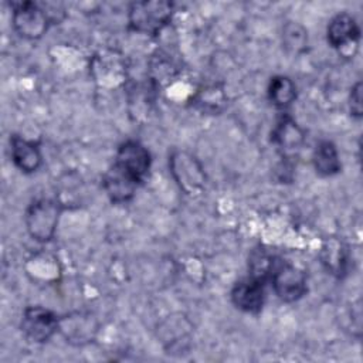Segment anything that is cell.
Wrapping results in <instances>:
<instances>
[{
	"label": "cell",
	"instance_id": "obj_7",
	"mask_svg": "<svg viewBox=\"0 0 363 363\" xmlns=\"http://www.w3.org/2000/svg\"><path fill=\"white\" fill-rule=\"evenodd\" d=\"M328 44L343 57H353L359 48L360 27L349 13L333 16L326 27Z\"/></svg>",
	"mask_w": 363,
	"mask_h": 363
},
{
	"label": "cell",
	"instance_id": "obj_17",
	"mask_svg": "<svg viewBox=\"0 0 363 363\" xmlns=\"http://www.w3.org/2000/svg\"><path fill=\"white\" fill-rule=\"evenodd\" d=\"M282 47L288 54L299 55L308 48V31L298 21H286L282 26Z\"/></svg>",
	"mask_w": 363,
	"mask_h": 363
},
{
	"label": "cell",
	"instance_id": "obj_2",
	"mask_svg": "<svg viewBox=\"0 0 363 363\" xmlns=\"http://www.w3.org/2000/svg\"><path fill=\"white\" fill-rule=\"evenodd\" d=\"M173 3L164 0L135 1L128 10V24L132 31L145 35H157L170 23Z\"/></svg>",
	"mask_w": 363,
	"mask_h": 363
},
{
	"label": "cell",
	"instance_id": "obj_12",
	"mask_svg": "<svg viewBox=\"0 0 363 363\" xmlns=\"http://www.w3.org/2000/svg\"><path fill=\"white\" fill-rule=\"evenodd\" d=\"M113 162L130 172L140 182H143L149 174L152 166V156L149 149L140 142L128 139L118 146Z\"/></svg>",
	"mask_w": 363,
	"mask_h": 363
},
{
	"label": "cell",
	"instance_id": "obj_6",
	"mask_svg": "<svg viewBox=\"0 0 363 363\" xmlns=\"http://www.w3.org/2000/svg\"><path fill=\"white\" fill-rule=\"evenodd\" d=\"M60 318L48 308L40 305L27 306L21 315V333L33 343H47L60 332Z\"/></svg>",
	"mask_w": 363,
	"mask_h": 363
},
{
	"label": "cell",
	"instance_id": "obj_10",
	"mask_svg": "<svg viewBox=\"0 0 363 363\" xmlns=\"http://www.w3.org/2000/svg\"><path fill=\"white\" fill-rule=\"evenodd\" d=\"M98 320L86 312H72L60 318V333L74 346L92 342L98 333Z\"/></svg>",
	"mask_w": 363,
	"mask_h": 363
},
{
	"label": "cell",
	"instance_id": "obj_15",
	"mask_svg": "<svg viewBox=\"0 0 363 363\" xmlns=\"http://www.w3.org/2000/svg\"><path fill=\"white\" fill-rule=\"evenodd\" d=\"M312 164L315 172L322 177H332L342 170L337 147L330 140H320L312 153Z\"/></svg>",
	"mask_w": 363,
	"mask_h": 363
},
{
	"label": "cell",
	"instance_id": "obj_11",
	"mask_svg": "<svg viewBox=\"0 0 363 363\" xmlns=\"http://www.w3.org/2000/svg\"><path fill=\"white\" fill-rule=\"evenodd\" d=\"M271 142L277 146L284 159H292L305 142V132L292 116L284 112L271 132Z\"/></svg>",
	"mask_w": 363,
	"mask_h": 363
},
{
	"label": "cell",
	"instance_id": "obj_14",
	"mask_svg": "<svg viewBox=\"0 0 363 363\" xmlns=\"http://www.w3.org/2000/svg\"><path fill=\"white\" fill-rule=\"evenodd\" d=\"M10 156L14 166L26 173H35L43 164V155L37 143L23 136H10Z\"/></svg>",
	"mask_w": 363,
	"mask_h": 363
},
{
	"label": "cell",
	"instance_id": "obj_16",
	"mask_svg": "<svg viewBox=\"0 0 363 363\" xmlns=\"http://www.w3.org/2000/svg\"><path fill=\"white\" fill-rule=\"evenodd\" d=\"M267 94H268L269 102L277 109L285 111L296 99V86L289 77L275 75L269 79Z\"/></svg>",
	"mask_w": 363,
	"mask_h": 363
},
{
	"label": "cell",
	"instance_id": "obj_18",
	"mask_svg": "<svg viewBox=\"0 0 363 363\" xmlns=\"http://www.w3.org/2000/svg\"><path fill=\"white\" fill-rule=\"evenodd\" d=\"M193 102L203 112L218 113L224 109L227 99L223 88L217 85H211L200 89L193 98Z\"/></svg>",
	"mask_w": 363,
	"mask_h": 363
},
{
	"label": "cell",
	"instance_id": "obj_5",
	"mask_svg": "<svg viewBox=\"0 0 363 363\" xmlns=\"http://www.w3.org/2000/svg\"><path fill=\"white\" fill-rule=\"evenodd\" d=\"M268 281L275 295L286 303L299 301L308 291L306 274L288 261L275 259Z\"/></svg>",
	"mask_w": 363,
	"mask_h": 363
},
{
	"label": "cell",
	"instance_id": "obj_19",
	"mask_svg": "<svg viewBox=\"0 0 363 363\" xmlns=\"http://www.w3.org/2000/svg\"><path fill=\"white\" fill-rule=\"evenodd\" d=\"M349 111L350 115L356 119H360L363 115V106H362V82L357 81L349 94Z\"/></svg>",
	"mask_w": 363,
	"mask_h": 363
},
{
	"label": "cell",
	"instance_id": "obj_8",
	"mask_svg": "<svg viewBox=\"0 0 363 363\" xmlns=\"http://www.w3.org/2000/svg\"><path fill=\"white\" fill-rule=\"evenodd\" d=\"M142 183L143 182H140L136 176L115 162L102 176V187L109 200L115 204L130 201Z\"/></svg>",
	"mask_w": 363,
	"mask_h": 363
},
{
	"label": "cell",
	"instance_id": "obj_9",
	"mask_svg": "<svg viewBox=\"0 0 363 363\" xmlns=\"http://www.w3.org/2000/svg\"><path fill=\"white\" fill-rule=\"evenodd\" d=\"M230 299L238 311L257 315L265 303V282L248 275L233 285Z\"/></svg>",
	"mask_w": 363,
	"mask_h": 363
},
{
	"label": "cell",
	"instance_id": "obj_1",
	"mask_svg": "<svg viewBox=\"0 0 363 363\" xmlns=\"http://www.w3.org/2000/svg\"><path fill=\"white\" fill-rule=\"evenodd\" d=\"M11 24L14 31L26 40H38L50 26L64 18V11H58L54 4L38 1H18L11 4Z\"/></svg>",
	"mask_w": 363,
	"mask_h": 363
},
{
	"label": "cell",
	"instance_id": "obj_3",
	"mask_svg": "<svg viewBox=\"0 0 363 363\" xmlns=\"http://www.w3.org/2000/svg\"><path fill=\"white\" fill-rule=\"evenodd\" d=\"M62 204L52 197H40L26 210L24 223L27 233L37 242H50L57 231Z\"/></svg>",
	"mask_w": 363,
	"mask_h": 363
},
{
	"label": "cell",
	"instance_id": "obj_4",
	"mask_svg": "<svg viewBox=\"0 0 363 363\" xmlns=\"http://www.w3.org/2000/svg\"><path fill=\"white\" fill-rule=\"evenodd\" d=\"M169 170L179 186V189L187 196H199L204 191L207 176L200 160L186 152L174 150L169 156Z\"/></svg>",
	"mask_w": 363,
	"mask_h": 363
},
{
	"label": "cell",
	"instance_id": "obj_13",
	"mask_svg": "<svg viewBox=\"0 0 363 363\" xmlns=\"http://www.w3.org/2000/svg\"><path fill=\"white\" fill-rule=\"evenodd\" d=\"M319 258L328 274L337 279L346 277L350 265V251L343 240L337 237L326 238L320 247Z\"/></svg>",
	"mask_w": 363,
	"mask_h": 363
}]
</instances>
